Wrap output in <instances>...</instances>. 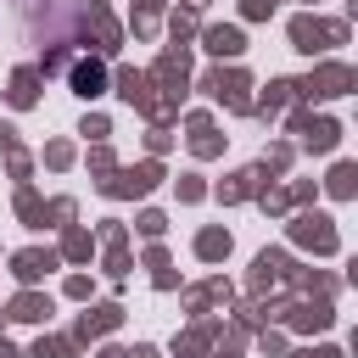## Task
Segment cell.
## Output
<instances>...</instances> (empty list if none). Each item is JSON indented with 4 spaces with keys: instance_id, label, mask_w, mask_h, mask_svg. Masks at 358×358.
<instances>
[{
    "instance_id": "1",
    "label": "cell",
    "mask_w": 358,
    "mask_h": 358,
    "mask_svg": "<svg viewBox=\"0 0 358 358\" xmlns=\"http://www.w3.org/2000/svg\"><path fill=\"white\" fill-rule=\"evenodd\" d=\"M73 90H78V95H101V90H106V67H101V62H78V67H73Z\"/></svg>"
}]
</instances>
